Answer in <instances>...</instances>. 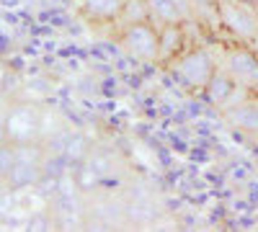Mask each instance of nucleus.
I'll return each mask as SVG.
<instances>
[{
  "instance_id": "obj_1",
  "label": "nucleus",
  "mask_w": 258,
  "mask_h": 232,
  "mask_svg": "<svg viewBox=\"0 0 258 232\" xmlns=\"http://www.w3.org/2000/svg\"><path fill=\"white\" fill-rule=\"evenodd\" d=\"M214 70H217V59H214L207 49H202V47L186 49V52H181L173 62H170V72H173V78L181 83L183 88H191V91H204V86L209 83Z\"/></svg>"
},
{
  "instance_id": "obj_2",
  "label": "nucleus",
  "mask_w": 258,
  "mask_h": 232,
  "mask_svg": "<svg viewBox=\"0 0 258 232\" xmlns=\"http://www.w3.org/2000/svg\"><path fill=\"white\" fill-rule=\"evenodd\" d=\"M119 44L121 49L137 59V62H158L160 54V29L150 21L140 24H126L119 31Z\"/></svg>"
},
{
  "instance_id": "obj_3",
  "label": "nucleus",
  "mask_w": 258,
  "mask_h": 232,
  "mask_svg": "<svg viewBox=\"0 0 258 232\" xmlns=\"http://www.w3.org/2000/svg\"><path fill=\"white\" fill-rule=\"evenodd\" d=\"M220 26L238 41H245L258 31V8L245 0H217Z\"/></svg>"
},
{
  "instance_id": "obj_4",
  "label": "nucleus",
  "mask_w": 258,
  "mask_h": 232,
  "mask_svg": "<svg viewBox=\"0 0 258 232\" xmlns=\"http://www.w3.org/2000/svg\"><path fill=\"white\" fill-rule=\"evenodd\" d=\"M222 67L248 93H255L258 91V54L248 44L238 41L235 47H230L227 54H225V59H222Z\"/></svg>"
},
{
  "instance_id": "obj_5",
  "label": "nucleus",
  "mask_w": 258,
  "mask_h": 232,
  "mask_svg": "<svg viewBox=\"0 0 258 232\" xmlns=\"http://www.w3.org/2000/svg\"><path fill=\"white\" fill-rule=\"evenodd\" d=\"M6 134L11 144H21V142H36V137L41 134V116L31 103H18L13 106L6 119Z\"/></svg>"
},
{
  "instance_id": "obj_6",
  "label": "nucleus",
  "mask_w": 258,
  "mask_h": 232,
  "mask_svg": "<svg viewBox=\"0 0 258 232\" xmlns=\"http://www.w3.org/2000/svg\"><path fill=\"white\" fill-rule=\"evenodd\" d=\"M204 96H207V101L212 103V106H217V109L225 111V109L235 106V103L245 101L250 93L245 88H240L238 83H235V78L222 65H217V70L212 72L209 83L204 86Z\"/></svg>"
},
{
  "instance_id": "obj_7",
  "label": "nucleus",
  "mask_w": 258,
  "mask_h": 232,
  "mask_svg": "<svg viewBox=\"0 0 258 232\" xmlns=\"http://www.w3.org/2000/svg\"><path fill=\"white\" fill-rule=\"evenodd\" d=\"M147 11H150V21L160 26H170V24H188L194 21V6L191 0H145Z\"/></svg>"
},
{
  "instance_id": "obj_8",
  "label": "nucleus",
  "mask_w": 258,
  "mask_h": 232,
  "mask_svg": "<svg viewBox=\"0 0 258 232\" xmlns=\"http://www.w3.org/2000/svg\"><path fill=\"white\" fill-rule=\"evenodd\" d=\"M225 121L232 126V129H240L248 134H258V101H240L235 106L225 109Z\"/></svg>"
},
{
  "instance_id": "obj_9",
  "label": "nucleus",
  "mask_w": 258,
  "mask_h": 232,
  "mask_svg": "<svg viewBox=\"0 0 258 232\" xmlns=\"http://www.w3.org/2000/svg\"><path fill=\"white\" fill-rule=\"evenodd\" d=\"M183 24H170V26H160V54L158 62H173L181 52H183Z\"/></svg>"
},
{
  "instance_id": "obj_10",
  "label": "nucleus",
  "mask_w": 258,
  "mask_h": 232,
  "mask_svg": "<svg viewBox=\"0 0 258 232\" xmlns=\"http://www.w3.org/2000/svg\"><path fill=\"white\" fill-rule=\"evenodd\" d=\"M41 176H44L41 165L16 160V165L8 171V176L3 178V183H6V186H11V188H31V186H36V183H39V178H41Z\"/></svg>"
},
{
  "instance_id": "obj_11",
  "label": "nucleus",
  "mask_w": 258,
  "mask_h": 232,
  "mask_svg": "<svg viewBox=\"0 0 258 232\" xmlns=\"http://www.w3.org/2000/svg\"><path fill=\"white\" fill-rule=\"evenodd\" d=\"M121 6H124V0H80L83 13L91 21H98V24H103V21H116L121 13Z\"/></svg>"
},
{
  "instance_id": "obj_12",
  "label": "nucleus",
  "mask_w": 258,
  "mask_h": 232,
  "mask_svg": "<svg viewBox=\"0 0 258 232\" xmlns=\"http://www.w3.org/2000/svg\"><path fill=\"white\" fill-rule=\"evenodd\" d=\"M88 152H91V144H88V139H85L83 134H68L64 147H62V155H64V160H68L70 165L73 163H85Z\"/></svg>"
},
{
  "instance_id": "obj_13",
  "label": "nucleus",
  "mask_w": 258,
  "mask_h": 232,
  "mask_svg": "<svg viewBox=\"0 0 258 232\" xmlns=\"http://www.w3.org/2000/svg\"><path fill=\"white\" fill-rule=\"evenodd\" d=\"M140 21H150L147 3H145V0H124L116 24L119 26H126V24H140Z\"/></svg>"
},
{
  "instance_id": "obj_14",
  "label": "nucleus",
  "mask_w": 258,
  "mask_h": 232,
  "mask_svg": "<svg viewBox=\"0 0 258 232\" xmlns=\"http://www.w3.org/2000/svg\"><path fill=\"white\" fill-rule=\"evenodd\" d=\"M13 147H16V160H21V163L41 165V160H44V150L34 142H21V144H13Z\"/></svg>"
},
{
  "instance_id": "obj_15",
  "label": "nucleus",
  "mask_w": 258,
  "mask_h": 232,
  "mask_svg": "<svg viewBox=\"0 0 258 232\" xmlns=\"http://www.w3.org/2000/svg\"><path fill=\"white\" fill-rule=\"evenodd\" d=\"M85 165L91 168V171H96L101 178H106L111 173V158L106 152H88V158H85Z\"/></svg>"
},
{
  "instance_id": "obj_16",
  "label": "nucleus",
  "mask_w": 258,
  "mask_h": 232,
  "mask_svg": "<svg viewBox=\"0 0 258 232\" xmlns=\"http://www.w3.org/2000/svg\"><path fill=\"white\" fill-rule=\"evenodd\" d=\"M13 165H16V147L11 142L0 144V178H6Z\"/></svg>"
},
{
  "instance_id": "obj_17",
  "label": "nucleus",
  "mask_w": 258,
  "mask_h": 232,
  "mask_svg": "<svg viewBox=\"0 0 258 232\" xmlns=\"http://www.w3.org/2000/svg\"><path fill=\"white\" fill-rule=\"evenodd\" d=\"M29 227H31V229H49L52 222H49L44 214H39V217H31V219H29Z\"/></svg>"
},
{
  "instance_id": "obj_18",
  "label": "nucleus",
  "mask_w": 258,
  "mask_h": 232,
  "mask_svg": "<svg viewBox=\"0 0 258 232\" xmlns=\"http://www.w3.org/2000/svg\"><path fill=\"white\" fill-rule=\"evenodd\" d=\"M245 44H248V47H250V49H253V52L258 54V31H255V34H253V36H250V39L245 41Z\"/></svg>"
},
{
  "instance_id": "obj_19",
  "label": "nucleus",
  "mask_w": 258,
  "mask_h": 232,
  "mask_svg": "<svg viewBox=\"0 0 258 232\" xmlns=\"http://www.w3.org/2000/svg\"><path fill=\"white\" fill-rule=\"evenodd\" d=\"M8 142V134H6V124H3V119H0V144H6Z\"/></svg>"
},
{
  "instance_id": "obj_20",
  "label": "nucleus",
  "mask_w": 258,
  "mask_h": 232,
  "mask_svg": "<svg viewBox=\"0 0 258 232\" xmlns=\"http://www.w3.org/2000/svg\"><path fill=\"white\" fill-rule=\"evenodd\" d=\"M245 3H250V6H258V0H245Z\"/></svg>"
},
{
  "instance_id": "obj_21",
  "label": "nucleus",
  "mask_w": 258,
  "mask_h": 232,
  "mask_svg": "<svg viewBox=\"0 0 258 232\" xmlns=\"http://www.w3.org/2000/svg\"><path fill=\"white\" fill-rule=\"evenodd\" d=\"M0 183H3V178H0Z\"/></svg>"
},
{
  "instance_id": "obj_22",
  "label": "nucleus",
  "mask_w": 258,
  "mask_h": 232,
  "mask_svg": "<svg viewBox=\"0 0 258 232\" xmlns=\"http://www.w3.org/2000/svg\"><path fill=\"white\" fill-rule=\"evenodd\" d=\"M255 8H258V6H255Z\"/></svg>"
}]
</instances>
